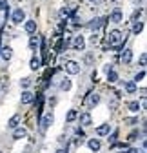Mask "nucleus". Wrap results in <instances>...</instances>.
Wrapping results in <instances>:
<instances>
[{"instance_id":"obj_1","label":"nucleus","mask_w":147,"mask_h":153,"mask_svg":"<svg viewBox=\"0 0 147 153\" xmlns=\"http://www.w3.org/2000/svg\"><path fill=\"white\" fill-rule=\"evenodd\" d=\"M107 44L109 46H122L123 44V35L118 29H111L107 35Z\"/></svg>"},{"instance_id":"obj_2","label":"nucleus","mask_w":147,"mask_h":153,"mask_svg":"<svg viewBox=\"0 0 147 153\" xmlns=\"http://www.w3.org/2000/svg\"><path fill=\"white\" fill-rule=\"evenodd\" d=\"M64 68H65V71H67L69 75H78V73H80V69H82V68H80V64H78V62H75V60H67Z\"/></svg>"},{"instance_id":"obj_3","label":"nucleus","mask_w":147,"mask_h":153,"mask_svg":"<svg viewBox=\"0 0 147 153\" xmlns=\"http://www.w3.org/2000/svg\"><path fill=\"white\" fill-rule=\"evenodd\" d=\"M11 20H13V24H22V22L26 20V11H24V9H20V7H16V9L13 11Z\"/></svg>"},{"instance_id":"obj_4","label":"nucleus","mask_w":147,"mask_h":153,"mask_svg":"<svg viewBox=\"0 0 147 153\" xmlns=\"http://www.w3.org/2000/svg\"><path fill=\"white\" fill-rule=\"evenodd\" d=\"M73 49L75 51H84L85 49V38L82 35H76L73 38Z\"/></svg>"},{"instance_id":"obj_5","label":"nucleus","mask_w":147,"mask_h":153,"mask_svg":"<svg viewBox=\"0 0 147 153\" xmlns=\"http://www.w3.org/2000/svg\"><path fill=\"white\" fill-rule=\"evenodd\" d=\"M98 102H100V95H98V93H89V97H87V100H85L87 108H95Z\"/></svg>"},{"instance_id":"obj_6","label":"nucleus","mask_w":147,"mask_h":153,"mask_svg":"<svg viewBox=\"0 0 147 153\" xmlns=\"http://www.w3.org/2000/svg\"><path fill=\"white\" fill-rule=\"evenodd\" d=\"M105 20H107V18H93V20L87 24V27H89L91 31H96V29H100V26H102Z\"/></svg>"},{"instance_id":"obj_7","label":"nucleus","mask_w":147,"mask_h":153,"mask_svg":"<svg viewBox=\"0 0 147 153\" xmlns=\"http://www.w3.org/2000/svg\"><path fill=\"white\" fill-rule=\"evenodd\" d=\"M0 56H2L4 60H11L13 59V49H11V46H4L2 49H0Z\"/></svg>"},{"instance_id":"obj_8","label":"nucleus","mask_w":147,"mask_h":153,"mask_svg":"<svg viewBox=\"0 0 147 153\" xmlns=\"http://www.w3.org/2000/svg\"><path fill=\"white\" fill-rule=\"evenodd\" d=\"M78 119H80V124H82L84 128H87V126L93 124V117H91V113H87V111H85V113H82Z\"/></svg>"},{"instance_id":"obj_9","label":"nucleus","mask_w":147,"mask_h":153,"mask_svg":"<svg viewBox=\"0 0 147 153\" xmlns=\"http://www.w3.org/2000/svg\"><path fill=\"white\" fill-rule=\"evenodd\" d=\"M109 133H111V124H102V126L96 128V135L98 137H105Z\"/></svg>"},{"instance_id":"obj_10","label":"nucleus","mask_w":147,"mask_h":153,"mask_svg":"<svg viewBox=\"0 0 147 153\" xmlns=\"http://www.w3.org/2000/svg\"><path fill=\"white\" fill-rule=\"evenodd\" d=\"M122 20H123V15H122V9H115L113 13H111V22H115V24H122Z\"/></svg>"},{"instance_id":"obj_11","label":"nucleus","mask_w":147,"mask_h":153,"mask_svg":"<svg viewBox=\"0 0 147 153\" xmlns=\"http://www.w3.org/2000/svg\"><path fill=\"white\" fill-rule=\"evenodd\" d=\"M26 135H27L26 128H15V129H13V139H15V140H20V139H24Z\"/></svg>"},{"instance_id":"obj_12","label":"nucleus","mask_w":147,"mask_h":153,"mask_svg":"<svg viewBox=\"0 0 147 153\" xmlns=\"http://www.w3.org/2000/svg\"><path fill=\"white\" fill-rule=\"evenodd\" d=\"M20 100H22V104H31L33 100H35V95L31 93V91H22V97H20Z\"/></svg>"},{"instance_id":"obj_13","label":"nucleus","mask_w":147,"mask_h":153,"mask_svg":"<svg viewBox=\"0 0 147 153\" xmlns=\"http://www.w3.org/2000/svg\"><path fill=\"white\" fill-rule=\"evenodd\" d=\"M87 146H89L91 151H95V153H96V151H100V146H102V144H100L98 139H89V140H87Z\"/></svg>"},{"instance_id":"obj_14","label":"nucleus","mask_w":147,"mask_h":153,"mask_svg":"<svg viewBox=\"0 0 147 153\" xmlns=\"http://www.w3.org/2000/svg\"><path fill=\"white\" fill-rule=\"evenodd\" d=\"M53 120H54V119H53V115H51V113H47L46 117H44V119L40 120V124H42V129L46 131V129H47V128H49V126L53 124Z\"/></svg>"},{"instance_id":"obj_15","label":"nucleus","mask_w":147,"mask_h":153,"mask_svg":"<svg viewBox=\"0 0 147 153\" xmlns=\"http://www.w3.org/2000/svg\"><path fill=\"white\" fill-rule=\"evenodd\" d=\"M24 29H26V33L35 35V31H36V22H35V20H27V22L24 24Z\"/></svg>"},{"instance_id":"obj_16","label":"nucleus","mask_w":147,"mask_h":153,"mask_svg":"<svg viewBox=\"0 0 147 153\" xmlns=\"http://www.w3.org/2000/svg\"><path fill=\"white\" fill-rule=\"evenodd\" d=\"M29 68H31L33 71L40 69V68H42V59H38V56H33V59H31V62H29Z\"/></svg>"},{"instance_id":"obj_17","label":"nucleus","mask_w":147,"mask_h":153,"mask_svg":"<svg viewBox=\"0 0 147 153\" xmlns=\"http://www.w3.org/2000/svg\"><path fill=\"white\" fill-rule=\"evenodd\" d=\"M133 60V51L131 49H123V53H122V62L123 64H129Z\"/></svg>"},{"instance_id":"obj_18","label":"nucleus","mask_w":147,"mask_h":153,"mask_svg":"<svg viewBox=\"0 0 147 153\" xmlns=\"http://www.w3.org/2000/svg\"><path fill=\"white\" fill-rule=\"evenodd\" d=\"M142 29H143V22H140V20H135L133 22V35H140L142 33Z\"/></svg>"},{"instance_id":"obj_19","label":"nucleus","mask_w":147,"mask_h":153,"mask_svg":"<svg viewBox=\"0 0 147 153\" xmlns=\"http://www.w3.org/2000/svg\"><path fill=\"white\" fill-rule=\"evenodd\" d=\"M18 122H20V115H13V117L9 119V122H7V126L11 129H15V128H18Z\"/></svg>"},{"instance_id":"obj_20","label":"nucleus","mask_w":147,"mask_h":153,"mask_svg":"<svg viewBox=\"0 0 147 153\" xmlns=\"http://www.w3.org/2000/svg\"><path fill=\"white\" fill-rule=\"evenodd\" d=\"M76 119H78V111H76V109H69V111H67L65 120H67V122H75Z\"/></svg>"},{"instance_id":"obj_21","label":"nucleus","mask_w":147,"mask_h":153,"mask_svg":"<svg viewBox=\"0 0 147 153\" xmlns=\"http://www.w3.org/2000/svg\"><path fill=\"white\" fill-rule=\"evenodd\" d=\"M38 44H40V36L33 35V36L29 38V48H31V49H36V48H38Z\"/></svg>"},{"instance_id":"obj_22","label":"nucleus","mask_w":147,"mask_h":153,"mask_svg":"<svg viewBox=\"0 0 147 153\" xmlns=\"http://www.w3.org/2000/svg\"><path fill=\"white\" fill-rule=\"evenodd\" d=\"M125 91L129 93V95L136 93V82H133V80H129V82H125Z\"/></svg>"},{"instance_id":"obj_23","label":"nucleus","mask_w":147,"mask_h":153,"mask_svg":"<svg viewBox=\"0 0 147 153\" xmlns=\"http://www.w3.org/2000/svg\"><path fill=\"white\" fill-rule=\"evenodd\" d=\"M127 109H129L131 113H136V111L140 109V104H138V100H131V102H127Z\"/></svg>"},{"instance_id":"obj_24","label":"nucleus","mask_w":147,"mask_h":153,"mask_svg":"<svg viewBox=\"0 0 147 153\" xmlns=\"http://www.w3.org/2000/svg\"><path fill=\"white\" fill-rule=\"evenodd\" d=\"M60 89H62V91H69V89H71V80L67 79V76H65V79H62V82H60Z\"/></svg>"},{"instance_id":"obj_25","label":"nucleus","mask_w":147,"mask_h":153,"mask_svg":"<svg viewBox=\"0 0 147 153\" xmlns=\"http://www.w3.org/2000/svg\"><path fill=\"white\" fill-rule=\"evenodd\" d=\"M107 80L111 82V84H115V82L118 80V73H116V71H109V73H107Z\"/></svg>"},{"instance_id":"obj_26","label":"nucleus","mask_w":147,"mask_h":153,"mask_svg":"<svg viewBox=\"0 0 147 153\" xmlns=\"http://www.w3.org/2000/svg\"><path fill=\"white\" fill-rule=\"evenodd\" d=\"M123 124L135 126V124H138V119H136V117H125V119H123Z\"/></svg>"},{"instance_id":"obj_27","label":"nucleus","mask_w":147,"mask_h":153,"mask_svg":"<svg viewBox=\"0 0 147 153\" xmlns=\"http://www.w3.org/2000/svg\"><path fill=\"white\" fill-rule=\"evenodd\" d=\"M138 135H140V133H138V129H135V131H131V133H129V137H127V140H129V142H135V140L138 139Z\"/></svg>"},{"instance_id":"obj_28","label":"nucleus","mask_w":147,"mask_h":153,"mask_svg":"<svg viewBox=\"0 0 147 153\" xmlns=\"http://www.w3.org/2000/svg\"><path fill=\"white\" fill-rule=\"evenodd\" d=\"M20 86H22V88H26V89H27V88H29V86H31V79H27V76H26V79H22V80H20Z\"/></svg>"},{"instance_id":"obj_29","label":"nucleus","mask_w":147,"mask_h":153,"mask_svg":"<svg viewBox=\"0 0 147 153\" xmlns=\"http://www.w3.org/2000/svg\"><path fill=\"white\" fill-rule=\"evenodd\" d=\"M143 79H145V71H140V73H136V76H135L133 82H140V80H143Z\"/></svg>"},{"instance_id":"obj_30","label":"nucleus","mask_w":147,"mask_h":153,"mask_svg":"<svg viewBox=\"0 0 147 153\" xmlns=\"http://www.w3.org/2000/svg\"><path fill=\"white\" fill-rule=\"evenodd\" d=\"M145 60H147V55L142 53V56H140V66H145Z\"/></svg>"},{"instance_id":"obj_31","label":"nucleus","mask_w":147,"mask_h":153,"mask_svg":"<svg viewBox=\"0 0 147 153\" xmlns=\"http://www.w3.org/2000/svg\"><path fill=\"white\" fill-rule=\"evenodd\" d=\"M96 42H98V35L95 33L93 36H91V44H96Z\"/></svg>"},{"instance_id":"obj_32","label":"nucleus","mask_w":147,"mask_h":153,"mask_svg":"<svg viewBox=\"0 0 147 153\" xmlns=\"http://www.w3.org/2000/svg\"><path fill=\"white\" fill-rule=\"evenodd\" d=\"M6 7H9L7 2H6V0H0V9H6Z\"/></svg>"},{"instance_id":"obj_33","label":"nucleus","mask_w":147,"mask_h":153,"mask_svg":"<svg viewBox=\"0 0 147 153\" xmlns=\"http://www.w3.org/2000/svg\"><path fill=\"white\" fill-rule=\"evenodd\" d=\"M104 71H105V73H109V71H113V66H111V64H107V66L104 68Z\"/></svg>"},{"instance_id":"obj_34","label":"nucleus","mask_w":147,"mask_h":153,"mask_svg":"<svg viewBox=\"0 0 147 153\" xmlns=\"http://www.w3.org/2000/svg\"><path fill=\"white\" fill-rule=\"evenodd\" d=\"M57 153H65V151H64V149H58V151H57Z\"/></svg>"},{"instance_id":"obj_35","label":"nucleus","mask_w":147,"mask_h":153,"mask_svg":"<svg viewBox=\"0 0 147 153\" xmlns=\"http://www.w3.org/2000/svg\"><path fill=\"white\" fill-rule=\"evenodd\" d=\"M89 2H96V0H89Z\"/></svg>"}]
</instances>
